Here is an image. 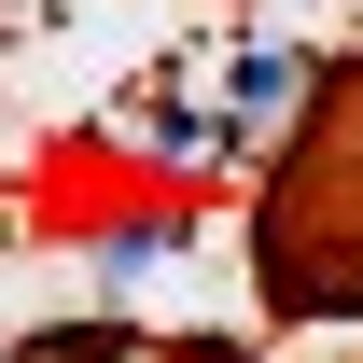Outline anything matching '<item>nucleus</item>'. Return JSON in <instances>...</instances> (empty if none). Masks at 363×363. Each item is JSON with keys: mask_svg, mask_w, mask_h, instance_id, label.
Returning <instances> with one entry per match:
<instances>
[{"mask_svg": "<svg viewBox=\"0 0 363 363\" xmlns=\"http://www.w3.org/2000/svg\"><path fill=\"white\" fill-rule=\"evenodd\" d=\"M308 126H294V154H279L266 210H252V252H266V294L308 321H350L363 308V70H335L308 98H294Z\"/></svg>", "mask_w": 363, "mask_h": 363, "instance_id": "obj_1", "label": "nucleus"}, {"mask_svg": "<svg viewBox=\"0 0 363 363\" xmlns=\"http://www.w3.org/2000/svg\"><path fill=\"white\" fill-rule=\"evenodd\" d=\"M294 98H308V56L294 43H182V56H154V70L112 98V140L154 154V168L224 182V168H252V154L294 126Z\"/></svg>", "mask_w": 363, "mask_h": 363, "instance_id": "obj_2", "label": "nucleus"}, {"mask_svg": "<svg viewBox=\"0 0 363 363\" xmlns=\"http://www.w3.org/2000/svg\"><path fill=\"white\" fill-rule=\"evenodd\" d=\"M14 363H140V335L126 321H56V335H28Z\"/></svg>", "mask_w": 363, "mask_h": 363, "instance_id": "obj_3", "label": "nucleus"}, {"mask_svg": "<svg viewBox=\"0 0 363 363\" xmlns=\"http://www.w3.org/2000/svg\"><path fill=\"white\" fill-rule=\"evenodd\" d=\"M140 363H252L238 335H182V350H140Z\"/></svg>", "mask_w": 363, "mask_h": 363, "instance_id": "obj_4", "label": "nucleus"}]
</instances>
